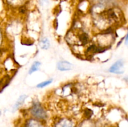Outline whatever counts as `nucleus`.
<instances>
[{"instance_id": "6", "label": "nucleus", "mask_w": 128, "mask_h": 127, "mask_svg": "<svg viewBox=\"0 0 128 127\" xmlns=\"http://www.w3.org/2000/svg\"><path fill=\"white\" fill-rule=\"evenodd\" d=\"M40 65H41V63H40V62H38V61H36V62H34V64L32 65L31 68H30V71H29V73H30V74H31V73H33V72L38 70Z\"/></svg>"}, {"instance_id": "11", "label": "nucleus", "mask_w": 128, "mask_h": 127, "mask_svg": "<svg viewBox=\"0 0 128 127\" xmlns=\"http://www.w3.org/2000/svg\"><path fill=\"white\" fill-rule=\"evenodd\" d=\"M111 32H112V29H111V28H109V29H108L106 31H105L104 32V34H110V33H111Z\"/></svg>"}, {"instance_id": "10", "label": "nucleus", "mask_w": 128, "mask_h": 127, "mask_svg": "<svg viewBox=\"0 0 128 127\" xmlns=\"http://www.w3.org/2000/svg\"><path fill=\"white\" fill-rule=\"evenodd\" d=\"M96 47H95V46H91L88 49L87 51L88 52H91V51H93V52H96Z\"/></svg>"}, {"instance_id": "14", "label": "nucleus", "mask_w": 128, "mask_h": 127, "mask_svg": "<svg viewBox=\"0 0 128 127\" xmlns=\"http://www.w3.org/2000/svg\"><path fill=\"white\" fill-rule=\"evenodd\" d=\"M0 116H1V111H0Z\"/></svg>"}, {"instance_id": "9", "label": "nucleus", "mask_w": 128, "mask_h": 127, "mask_svg": "<svg viewBox=\"0 0 128 127\" xmlns=\"http://www.w3.org/2000/svg\"><path fill=\"white\" fill-rule=\"evenodd\" d=\"M84 115L87 118H90L92 115V111L90 109H86L84 111Z\"/></svg>"}, {"instance_id": "13", "label": "nucleus", "mask_w": 128, "mask_h": 127, "mask_svg": "<svg viewBox=\"0 0 128 127\" xmlns=\"http://www.w3.org/2000/svg\"><path fill=\"white\" fill-rule=\"evenodd\" d=\"M0 40H1V34H0Z\"/></svg>"}, {"instance_id": "4", "label": "nucleus", "mask_w": 128, "mask_h": 127, "mask_svg": "<svg viewBox=\"0 0 128 127\" xmlns=\"http://www.w3.org/2000/svg\"><path fill=\"white\" fill-rule=\"evenodd\" d=\"M26 97H27V96L25 95H21V97L18 98V100L16 103H15L14 106L13 111L16 110L18 109L21 105H22V103H24V100H26Z\"/></svg>"}, {"instance_id": "1", "label": "nucleus", "mask_w": 128, "mask_h": 127, "mask_svg": "<svg viewBox=\"0 0 128 127\" xmlns=\"http://www.w3.org/2000/svg\"><path fill=\"white\" fill-rule=\"evenodd\" d=\"M31 113L34 117L40 119H44L46 117V114L42 107L38 103H34L31 109Z\"/></svg>"}, {"instance_id": "2", "label": "nucleus", "mask_w": 128, "mask_h": 127, "mask_svg": "<svg viewBox=\"0 0 128 127\" xmlns=\"http://www.w3.org/2000/svg\"><path fill=\"white\" fill-rule=\"evenodd\" d=\"M124 66V61L122 59L117 61L113 65L111 66V67L110 69V72H112L115 73H123L124 70H122V68Z\"/></svg>"}, {"instance_id": "8", "label": "nucleus", "mask_w": 128, "mask_h": 127, "mask_svg": "<svg viewBox=\"0 0 128 127\" xmlns=\"http://www.w3.org/2000/svg\"><path fill=\"white\" fill-rule=\"evenodd\" d=\"M52 80H47V81H45V82H42V83H40V84H38L37 85V87H38V88H42V87H46V86L48 85L49 84H50V83L52 82Z\"/></svg>"}, {"instance_id": "3", "label": "nucleus", "mask_w": 128, "mask_h": 127, "mask_svg": "<svg viewBox=\"0 0 128 127\" xmlns=\"http://www.w3.org/2000/svg\"><path fill=\"white\" fill-rule=\"evenodd\" d=\"M57 68L58 69L61 71L69 70L72 69V65L67 61H60L58 63Z\"/></svg>"}, {"instance_id": "5", "label": "nucleus", "mask_w": 128, "mask_h": 127, "mask_svg": "<svg viewBox=\"0 0 128 127\" xmlns=\"http://www.w3.org/2000/svg\"><path fill=\"white\" fill-rule=\"evenodd\" d=\"M40 45L42 49H48L50 46V41L47 38H43L40 41Z\"/></svg>"}, {"instance_id": "7", "label": "nucleus", "mask_w": 128, "mask_h": 127, "mask_svg": "<svg viewBox=\"0 0 128 127\" xmlns=\"http://www.w3.org/2000/svg\"><path fill=\"white\" fill-rule=\"evenodd\" d=\"M80 40H81V42L83 44H86L88 42V36L86 34H82L81 36H80Z\"/></svg>"}, {"instance_id": "12", "label": "nucleus", "mask_w": 128, "mask_h": 127, "mask_svg": "<svg viewBox=\"0 0 128 127\" xmlns=\"http://www.w3.org/2000/svg\"><path fill=\"white\" fill-rule=\"evenodd\" d=\"M20 11H21V12H22V13H24V12H25V9H24V7H21V8H20Z\"/></svg>"}]
</instances>
